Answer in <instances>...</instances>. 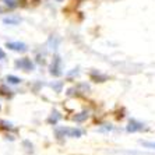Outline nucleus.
Listing matches in <instances>:
<instances>
[{"label": "nucleus", "mask_w": 155, "mask_h": 155, "mask_svg": "<svg viewBox=\"0 0 155 155\" xmlns=\"http://www.w3.org/2000/svg\"><path fill=\"white\" fill-rule=\"evenodd\" d=\"M56 136L58 137H81L83 136V131L80 129H69V127H64V129H56Z\"/></svg>", "instance_id": "obj_1"}, {"label": "nucleus", "mask_w": 155, "mask_h": 155, "mask_svg": "<svg viewBox=\"0 0 155 155\" xmlns=\"http://www.w3.org/2000/svg\"><path fill=\"white\" fill-rule=\"evenodd\" d=\"M6 46L8 48V49H11V51L14 52H21V53H24V52H27V45L24 42H7L6 43Z\"/></svg>", "instance_id": "obj_2"}, {"label": "nucleus", "mask_w": 155, "mask_h": 155, "mask_svg": "<svg viewBox=\"0 0 155 155\" xmlns=\"http://www.w3.org/2000/svg\"><path fill=\"white\" fill-rule=\"evenodd\" d=\"M144 129V124L140 122H137V120L131 119L129 122V126H127V131L129 133H136V131H140V130Z\"/></svg>", "instance_id": "obj_3"}, {"label": "nucleus", "mask_w": 155, "mask_h": 155, "mask_svg": "<svg viewBox=\"0 0 155 155\" xmlns=\"http://www.w3.org/2000/svg\"><path fill=\"white\" fill-rule=\"evenodd\" d=\"M15 66L20 67V69H22V70H25V71H29V70L34 69V64L31 63L29 59H20V60L15 61Z\"/></svg>", "instance_id": "obj_4"}, {"label": "nucleus", "mask_w": 155, "mask_h": 155, "mask_svg": "<svg viewBox=\"0 0 155 155\" xmlns=\"http://www.w3.org/2000/svg\"><path fill=\"white\" fill-rule=\"evenodd\" d=\"M51 73L53 76H60V59L56 56L52 63V67H51Z\"/></svg>", "instance_id": "obj_5"}, {"label": "nucleus", "mask_w": 155, "mask_h": 155, "mask_svg": "<svg viewBox=\"0 0 155 155\" xmlns=\"http://www.w3.org/2000/svg\"><path fill=\"white\" fill-rule=\"evenodd\" d=\"M20 21H21V18L18 17H8L3 20L4 24H8V25H17V24H20Z\"/></svg>", "instance_id": "obj_6"}, {"label": "nucleus", "mask_w": 155, "mask_h": 155, "mask_svg": "<svg viewBox=\"0 0 155 155\" xmlns=\"http://www.w3.org/2000/svg\"><path fill=\"white\" fill-rule=\"evenodd\" d=\"M7 81L11 84H20L21 83V78H18L15 76H7Z\"/></svg>", "instance_id": "obj_7"}, {"label": "nucleus", "mask_w": 155, "mask_h": 155, "mask_svg": "<svg viewBox=\"0 0 155 155\" xmlns=\"http://www.w3.org/2000/svg\"><path fill=\"white\" fill-rule=\"evenodd\" d=\"M141 144L145 148H152V150H155V141H143Z\"/></svg>", "instance_id": "obj_8"}, {"label": "nucleus", "mask_w": 155, "mask_h": 155, "mask_svg": "<svg viewBox=\"0 0 155 155\" xmlns=\"http://www.w3.org/2000/svg\"><path fill=\"white\" fill-rule=\"evenodd\" d=\"M3 2H4L6 4H7L8 7H11V8L17 6V0H3Z\"/></svg>", "instance_id": "obj_9"}, {"label": "nucleus", "mask_w": 155, "mask_h": 155, "mask_svg": "<svg viewBox=\"0 0 155 155\" xmlns=\"http://www.w3.org/2000/svg\"><path fill=\"white\" fill-rule=\"evenodd\" d=\"M85 117H87V113L83 112V113H80V116H76V117H74V120H76V122H83Z\"/></svg>", "instance_id": "obj_10"}, {"label": "nucleus", "mask_w": 155, "mask_h": 155, "mask_svg": "<svg viewBox=\"0 0 155 155\" xmlns=\"http://www.w3.org/2000/svg\"><path fill=\"white\" fill-rule=\"evenodd\" d=\"M4 58H6V53H4V52L0 49V60H2V59H4Z\"/></svg>", "instance_id": "obj_11"}, {"label": "nucleus", "mask_w": 155, "mask_h": 155, "mask_svg": "<svg viewBox=\"0 0 155 155\" xmlns=\"http://www.w3.org/2000/svg\"><path fill=\"white\" fill-rule=\"evenodd\" d=\"M56 2H63V0H56Z\"/></svg>", "instance_id": "obj_12"}]
</instances>
